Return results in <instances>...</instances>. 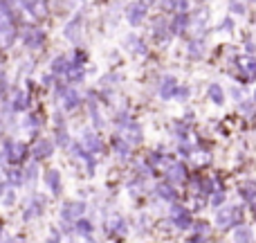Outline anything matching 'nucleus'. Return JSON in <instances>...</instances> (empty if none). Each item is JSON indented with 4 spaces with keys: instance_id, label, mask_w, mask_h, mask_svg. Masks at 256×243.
<instances>
[{
    "instance_id": "1",
    "label": "nucleus",
    "mask_w": 256,
    "mask_h": 243,
    "mask_svg": "<svg viewBox=\"0 0 256 243\" xmlns=\"http://www.w3.org/2000/svg\"><path fill=\"white\" fill-rule=\"evenodd\" d=\"M238 221H240V209H238V207H225V209H218V214H216V225L220 227V230H227V227H234Z\"/></svg>"
},
{
    "instance_id": "2",
    "label": "nucleus",
    "mask_w": 256,
    "mask_h": 243,
    "mask_svg": "<svg viewBox=\"0 0 256 243\" xmlns=\"http://www.w3.org/2000/svg\"><path fill=\"white\" fill-rule=\"evenodd\" d=\"M238 70H240V77L245 81H254L256 79V59L254 57H240L238 59Z\"/></svg>"
},
{
    "instance_id": "3",
    "label": "nucleus",
    "mask_w": 256,
    "mask_h": 243,
    "mask_svg": "<svg viewBox=\"0 0 256 243\" xmlns=\"http://www.w3.org/2000/svg\"><path fill=\"white\" fill-rule=\"evenodd\" d=\"M234 243H254V234L250 227L240 225L234 230Z\"/></svg>"
},
{
    "instance_id": "4",
    "label": "nucleus",
    "mask_w": 256,
    "mask_h": 243,
    "mask_svg": "<svg viewBox=\"0 0 256 243\" xmlns=\"http://www.w3.org/2000/svg\"><path fill=\"white\" fill-rule=\"evenodd\" d=\"M209 97H212V102L214 104H218V106H222V104H225V93H222V88L218 84H212L209 86Z\"/></svg>"
},
{
    "instance_id": "5",
    "label": "nucleus",
    "mask_w": 256,
    "mask_h": 243,
    "mask_svg": "<svg viewBox=\"0 0 256 243\" xmlns=\"http://www.w3.org/2000/svg\"><path fill=\"white\" fill-rule=\"evenodd\" d=\"M238 194L243 196V198H248V200H254L256 198V185L254 182H245V185H240Z\"/></svg>"
},
{
    "instance_id": "6",
    "label": "nucleus",
    "mask_w": 256,
    "mask_h": 243,
    "mask_svg": "<svg viewBox=\"0 0 256 243\" xmlns=\"http://www.w3.org/2000/svg\"><path fill=\"white\" fill-rule=\"evenodd\" d=\"M176 79H173V77H168L166 81H164V88H162V97H171L173 93H176Z\"/></svg>"
},
{
    "instance_id": "7",
    "label": "nucleus",
    "mask_w": 256,
    "mask_h": 243,
    "mask_svg": "<svg viewBox=\"0 0 256 243\" xmlns=\"http://www.w3.org/2000/svg\"><path fill=\"white\" fill-rule=\"evenodd\" d=\"M144 16V5H137V7L130 9V14H128V18H130V23H140V18Z\"/></svg>"
},
{
    "instance_id": "8",
    "label": "nucleus",
    "mask_w": 256,
    "mask_h": 243,
    "mask_svg": "<svg viewBox=\"0 0 256 243\" xmlns=\"http://www.w3.org/2000/svg\"><path fill=\"white\" fill-rule=\"evenodd\" d=\"M158 191H160V196H162V198H166V200H173V198H176V194H173V189H171L168 185H162Z\"/></svg>"
},
{
    "instance_id": "9",
    "label": "nucleus",
    "mask_w": 256,
    "mask_h": 243,
    "mask_svg": "<svg viewBox=\"0 0 256 243\" xmlns=\"http://www.w3.org/2000/svg\"><path fill=\"white\" fill-rule=\"evenodd\" d=\"M171 178L173 180H182V178H184V167H182V164H176V167L171 169Z\"/></svg>"
},
{
    "instance_id": "10",
    "label": "nucleus",
    "mask_w": 256,
    "mask_h": 243,
    "mask_svg": "<svg viewBox=\"0 0 256 243\" xmlns=\"http://www.w3.org/2000/svg\"><path fill=\"white\" fill-rule=\"evenodd\" d=\"M230 9L234 14H245V9H248V7H245L243 3H230Z\"/></svg>"
},
{
    "instance_id": "11",
    "label": "nucleus",
    "mask_w": 256,
    "mask_h": 243,
    "mask_svg": "<svg viewBox=\"0 0 256 243\" xmlns=\"http://www.w3.org/2000/svg\"><path fill=\"white\" fill-rule=\"evenodd\" d=\"M222 200H225V194H222V191H216V194H214V198H212V203L218 207V205H222Z\"/></svg>"
},
{
    "instance_id": "12",
    "label": "nucleus",
    "mask_w": 256,
    "mask_h": 243,
    "mask_svg": "<svg viewBox=\"0 0 256 243\" xmlns=\"http://www.w3.org/2000/svg\"><path fill=\"white\" fill-rule=\"evenodd\" d=\"M184 23H186V16H180L176 23H173V30H176V32H182V25H184Z\"/></svg>"
},
{
    "instance_id": "13",
    "label": "nucleus",
    "mask_w": 256,
    "mask_h": 243,
    "mask_svg": "<svg viewBox=\"0 0 256 243\" xmlns=\"http://www.w3.org/2000/svg\"><path fill=\"white\" fill-rule=\"evenodd\" d=\"M222 27H225V30H227V32H232V30H234V23H232V21H230V18H225V21H222V23H220V30H222Z\"/></svg>"
},
{
    "instance_id": "14",
    "label": "nucleus",
    "mask_w": 256,
    "mask_h": 243,
    "mask_svg": "<svg viewBox=\"0 0 256 243\" xmlns=\"http://www.w3.org/2000/svg\"><path fill=\"white\" fill-rule=\"evenodd\" d=\"M200 43H191V54H194V57H200Z\"/></svg>"
},
{
    "instance_id": "15",
    "label": "nucleus",
    "mask_w": 256,
    "mask_h": 243,
    "mask_svg": "<svg viewBox=\"0 0 256 243\" xmlns=\"http://www.w3.org/2000/svg\"><path fill=\"white\" fill-rule=\"evenodd\" d=\"M189 243H202V239H200V236H196V239H191Z\"/></svg>"
},
{
    "instance_id": "16",
    "label": "nucleus",
    "mask_w": 256,
    "mask_h": 243,
    "mask_svg": "<svg viewBox=\"0 0 256 243\" xmlns=\"http://www.w3.org/2000/svg\"><path fill=\"white\" fill-rule=\"evenodd\" d=\"M254 102H256V93H254Z\"/></svg>"
}]
</instances>
